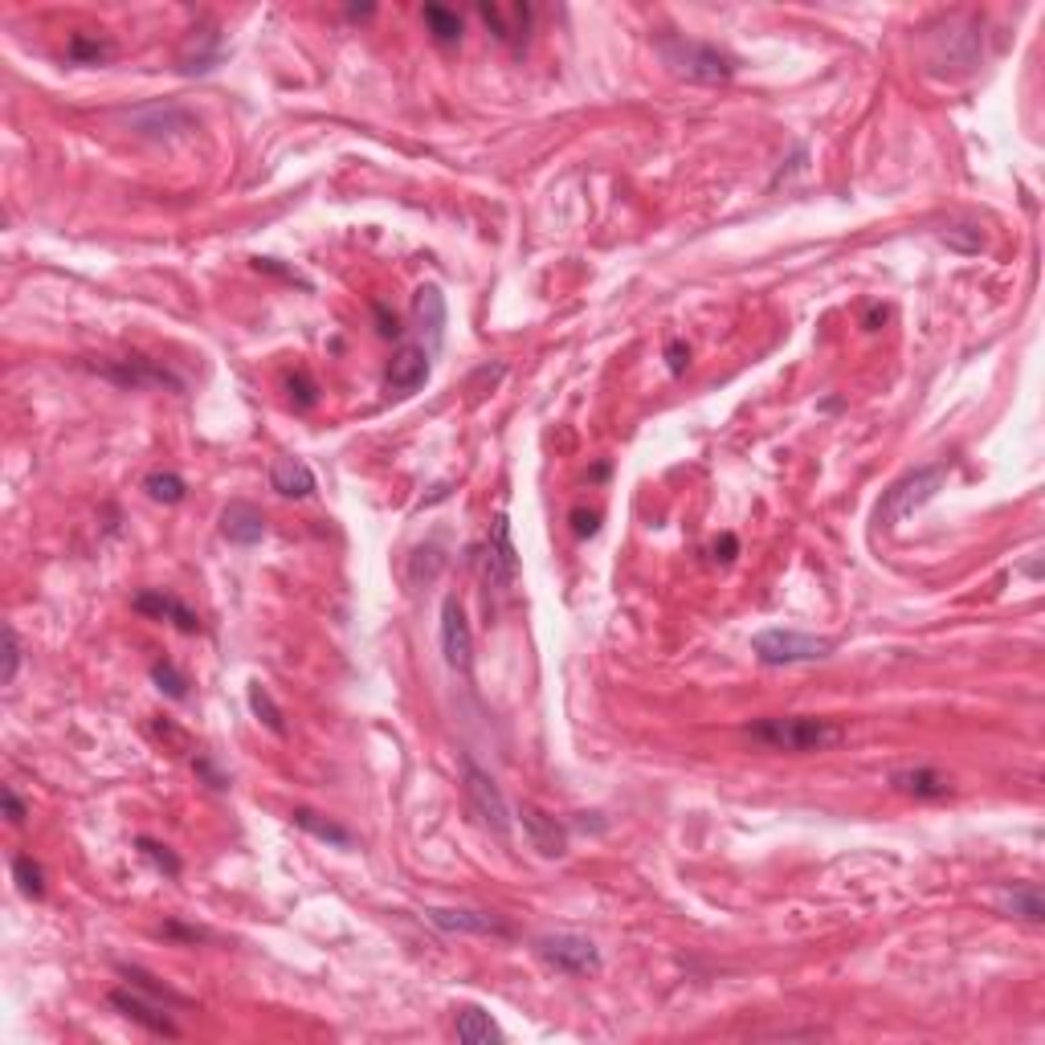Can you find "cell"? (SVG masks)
<instances>
[{
  "label": "cell",
  "mask_w": 1045,
  "mask_h": 1045,
  "mask_svg": "<svg viewBox=\"0 0 1045 1045\" xmlns=\"http://www.w3.org/2000/svg\"><path fill=\"white\" fill-rule=\"evenodd\" d=\"M751 743L768 751H789V756H809V751H830L845 739V727L837 719L821 715H768L743 727Z\"/></svg>",
  "instance_id": "1"
},
{
  "label": "cell",
  "mask_w": 1045,
  "mask_h": 1045,
  "mask_svg": "<svg viewBox=\"0 0 1045 1045\" xmlns=\"http://www.w3.org/2000/svg\"><path fill=\"white\" fill-rule=\"evenodd\" d=\"M657 54L666 57V66H674L690 82H727V78H736V70H739L736 54H727V50L710 45V41L683 38V33H662Z\"/></svg>",
  "instance_id": "2"
},
{
  "label": "cell",
  "mask_w": 1045,
  "mask_h": 1045,
  "mask_svg": "<svg viewBox=\"0 0 1045 1045\" xmlns=\"http://www.w3.org/2000/svg\"><path fill=\"white\" fill-rule=\"evenodd\" d=\"M948 474H952L948 462H931V466H919L911 469V474H902L883 495V503H878V522H883V527H898L907 515H915L923 503H931V498L943 490Z\"/></svg>",
  "instance_id": "3"
},
{
  "label": "cell",
  "mask_w": 1045,
  "mask_h": 1045,
  "mask_svg": "<svg viewBox=\"0 0 1045 1045\" xmlns=\"http://www.w3.org/2000/svg\"><path fill=\"white\" fill-rule=\"evenodd\" d=\"M837 650L833 637H817V633L801 630H760L751 637V654L764 666H804V662H821Z\"/></svg>",
  "instance_id": "4"
},
{
  "label": "cell",
  "mask_w": 1045,
  "mask_h": 1045,
  "mask_svg": "<svg viewBox=\"0 0 1045 1045\" xmlns=\"http://www.w3.org/2000/svg\"><path fill=\"white\" fill-rule=\"evenodd\" d=\"M462 792H466L469 813L483 821L495 837H507L510 833V804L503 796V789L495 784V777L486 768L474 764V756H462Z\"/></svg>",
  "instance_id": "5"
},
{
  "label": "cell",
  "mask_w": 1045,
  "mask_h": 1045,
  "mask_svg": "<svg viewBox=\"0 0 1045 1045\" xmlns=\"http://www.w3.org/2000/svg\"><path fill=\"white\" fill-rule=\"evenodd\" d=\"M91 372H98L103 380L119 384V389H172L184 392V380L168 368L163 360H151V356H123V360H103V363H86Z\"/></svg>",
  "instance_id": "6"
},
{
  "label": "cell",
  "mask_w": 1045,
  "mask_h": 1045,
  "mask_svg": "<svg viewBox=\"0 0 1045 1045\" xmlns=\"http://www.w3.org/2000/svg\"><path fill=\"white\" fill-rule=\"evenodd\" d=\"M539 960H548L556 972L563 977H597L601 972V952L597 943L584 936H572V931H556V936H543L536 943Z\"/></svg>",
  "instance_id": "7"
},
{
  "label": "cell",
  "mask_w": 1045,
  "mask_h": 1045,
  "mask_svg": "<svg viewBox=\"0 0 1045 1045\" xmlns=\"http://www.w3.org/2000/svg\"><path fill=\"white\" fill-rule=\"evenodd\" d=\"M442 654L445 666L454 674L474 671V630L466 621V609L457 597H445L442 601Z\"/></svg>",
  "instance_id": "8"
},
{
  "label": "cell",
  "mask_w": 1045,
  "mask_h": 1045,
  "mask_svg": "<svg viewBox=\"0 0 1045 1045\" xmlns=\"http://www.w3.org/2000/svg\"><path fill=\"white\" fill-rule=\"evenodd\" d=\"M110 1005L119 1009L127 1021L144 1025L148 1033H156V1037H180V1025L172 1021L168 1005H163V1001H156V996H148V992H139L135 984H131V989H115V992H110Z\"/></svg>",
  "instance_id": "9"
},
{
  "label": "cell",
  "mask_w": 1045,
  "mask_h": 1045,
  "mask_svg": "<svg viewBox=\"0 0 1045 1045\" xmlns=\"http://www.w3.org/2000/svg\"><path fill=\"white\" fill-rule=\"evenodd\" d=\"M430 360H433V351L425 348L421 339H404L389 363V376H384L392 397H413V392L430 380Z\"/></svg>",
  "instance_id": "10"
},
{
  "label": "cell",
  "mask_w": 1045,
  "mask_h": 1045,
  "mask_svg": "<svg viewBox=\"0 0 1045 1045\" xmlns=\"http://www.w3.org/2000/svg\"><path fill=\"white\" fill-rule=\"evenodd\" d=\"M425 919H430L437 931H450V936H498V939L510 936V923H503L498 915L469 911V907H430Z\"/></svg>",
  "instance_id": "11"
},
{
  "label": "cell",
  "mask_w": 1045,
  "mask_h": 1045,
  "mask_svg": "<svg viewBox=\"0 0 1045 1045\" xmlns=\"http://www.w3.org/2000/svg\"><path fill=\"white\" fill-rule=\"evenodd\" d=\"M515 580H519V551H515V539H510V519L498 515L495 527H490V539H486V584L510 589Z\"/></svg>",
  "instance_id": "12"
},
{
  "label": "cell",
  "mask_w": 1045,
  "mask_h": 1045,
  "mask_svg": "<svg viewBox=\"0 0 1045 1045\" xmlns=\"http://www.w3.org/2000/svg\"><path fill=\"white\" fill-rule=\"evenodd\" d=\"M519 825L539 858H563V854H568V830H563V821L543 813L539 804H519Z\"/></svg>",
  "instance_id": "13"
},
{
  "label": "cell",
  "mask_w": 1045,
  "mask_h": 1045,
  "mask_svg": "<svg viewBox=\"0 0 1045 1045\" xmlns=\"http://www.w3.org/2000/svg\"><path fill=\"white\" fill-rule=\"evenodd\" d=\"M131 609H135V613L151 616V621H172L180 633H201V616L192 613V609H188L180 597H172V592H163V589L139 592V597L131 601Z\"/></svg>",
  "instance_id": "14"
},
{
  "label": "cell",
  "mask_w": 1045,
  "mask_h": 1045,
  "mask_svg": "<svg viewBox=\"0 0 1045 1045\" xmlns=\"http://www.w3.org/2000/svg\"><path fill=\"white\" fill-rule=\"evenodd\" d=\"M478 17L486 21V29L495 33V41L510 45V50H522V41L531 33V4H478Z\"/></svg>",
  "instance_id": "15"
},
{
  "label": "cell",
  "mask_w": 1045,
  "mask_h": 1045,
  "mask_svg": "<svg viewBox=\"0 0 1045 1045\" xmlns=\"http://www.w3.org/2000/svg\"><path fill=\"white\" fill-rule=\"evenodd\" d=\"M886 780H890L895 792L915 796V801H943V796H952V780L936 772V768H895Z\"/></svg>",
  "instance_id": "16"
},
{
  "label": "cell",
  "mask_w": 1045,
  "mask_h": 1045,
  "mask_svg": "<svg viewBox=\"0 0 1045 1045\" xmlns=\"http://www.w3.org/2000/svg\"><path fill=\"white\" fill-rule=\"evenodd\" d=\"M221 536L229 543H238V548H254V543L266 539V515L250 507V503H229L221 510Z\"/></svg>",
  "instance_id": "17"
},
{
  "label": "cell",
  "mask_w": 1045,
  "mask_h": 1045,
  "mask_svg": "<svg viewBox=\"0 0 1045 1045\" xmlns=\"http://www.w3.org/2000/svg\"><path fill=\"white\" fill-rule=\"evenodd\" d=\"M413 315H416V327H421V344L430 351L442 348V336H445V298L437 286H421L413 295Z\"/></svg>",
  "instance_id": "18"
},
{
  "label": "cell",
  "mask_w": 1045,
  "mask_h": 1045,
  "mask_svg": "<svg viewBox=\"0 0 1045 1045\" xmlns=\"http://www.w3.org/2000/svg\"><path fill=\"white\" fill-rule=\"evenodd\" d=\"M270 486H274L282 498H310L315 495V469H310L303 457H274Z\"/></svg>",
  "instance_id": "19"
},
{
  "label": "cell",
  "mask_w": 1045,
  "mask_h": 1045,
  "mask_svg": "<svg viewBox=\"0 0 1045 1045\" xmlns=\"http://www.w3.org/2000/svg\"><path fill=\"white\" fill-rule=\"evenodd\" d=\"M131 119V127L139 135H176V131H188L192 127V115L188 110H180V107H163V103H151V107H139V110H131L127 115Z\"/></svg>",
  "instance_id": "20"
},
{
  "label": "cell",
  "mask_w": 1045,
  "mask_h": 1045,
  "mask_svg": "<svg viewBox=\"0 0 1045 1045\" xmlns=\"http://www.w3.org/2000/svg\"><path fill=\"white\" fill-rule=\"evenodd\" d=\"M454 1033H457V1042H466V1045H498V1042H503V1030L495 1025V1017H490L486 1009H478V1005H462V1009H457Z\"/></svg>",
  "instance_id": "21"
},
{
  "label": "cell",
  "mask_w": 1045,
  "mask_h": 1045,
  "mask_svg": "<svg viewBox=\"0 0 1045 1045\" xmlns=\"http://www.w3.org/2000/svg\"><path fill=\"white\" fill-rule=\"evenodd\" d=\"M291 821H295L303 833H310V837H319V842H327V845H339V849L356 845V837H351L348 825H339V821L323 817V813H315V809H303V804H298L295 813H291Z\"/></svg>",
  "instance_id": "22"
},
{
  "label": "cell",
  "mask_w": 1045,
  "mask_h": 1045,
  "mask_svg": "<svg viewBox=\"0 0 1045 1045\" xmlns=\"http://www.w3.org/2000/svg\"><path fill=\"white\" fill-rule=\"evenodd\" d=\"M1001 911H1005V915H1017V919H1025V923H1042V919H1045L1042 890H1037L1033 883L1009 886L1005 895H1001Z\"/></svg>",
  "instance_id": "23"
},
{
  "label": "cell",
  "mask_w": 1045,
  "mask_h": 1045,
  "mask_svg": "<svg viewBox=\"0 0 1045 1045\" xmlns=\"http://www.w3.org/2000/svg\"><path fill=\"white\" fill-rule=\"evenodd\" d=\"M421 21H425V29L433 33L437 45H454V41H462V13H457V9L425 4V9H421Z\"/></svg>",
  "instance_id": "24"
},
{
  "label": "cell",
  "mask_w": 1045,
  "mask_h": 1045,
  "mask_svg": "<svg viewBox=\"0 0 1045 1045\" xmlns=\"http://www.w3.org/2000/svg\"><path fill=\"white\" fill-rule=\"evenodd\" d=\"M13 878H17V886H21V895L25 898H45V870H41V862L33 858V854H17Z\"/></svg>",
  "instance_id": "25"
},
{
  "label": "cell",
  "mask_w": 1045,
  "mask_h": 1045,
  "mask_svg": "<svg viewBox=\"0 0 1045 1045\" xmlns=\"http://www.w3.org/2000/svg\"><path fill=\"white\" fill-rule=\"evenodd\" d=\"M119 972L127 977V984H135L139 992H148V996H156V1001H163V1005H184V996H180V992H172L168 984H160V980L151 977V972H144V968L123 964Z\"/></svg>",
  "instance_id": "26"
},
{
  "label": "cell",
  "mask_w": 1045,
  "mask_h": 1045,
  "mask_svg": "<svg viewBox=\"0 0 1045 1045\" xmlns=\"http://www.w3.org/2000/svg\"><path fill=\"white\" fill-rule=\"evenodd\" d=\"M250 710H254L257 719L274 731V736H286V724H282V707L274 703V695H270L262 683H250Z\"/></svg>",
  "instance_id": "27"
},
{
  "label": "cell",
  "mask_w": 1045,
  "mask_h": 1045,
  "mask_svg": "<svg viewBox=\"0 0 1045 1045\" xmlns=\"http://www.w3.org/2000/svg\"><path fill=\"white\" fill-rule=\"evenodd\" d=\"M70 62H78V66H98V62H107L110 57V41L103 38H86V33H74L66 45Z\"/></svg>",
  "instance_id": "28"
},
{
  "label": "cell",
  "mask_w": 1045,
  "mask_h": 1045,
  "mask_svg": "<svg viewBox=\"0 0 1045 1045\" xmlns=\"http://www.w3.org/2000/svg\"><path fill=\"white\" fill-rule=\"evenodd\" d=\"M144 490H148L156 503H180V498L188 495L184 478L172 474V469H156V474H148V478H144Z\"/></svg>",
  "instance_id": "29"
},
{
  "label": "cell",
  "mask_w": 1045,
  "mask_h": 1045,
  "mask_svg": "<svg viewBox=\"0 0 1045 1045\" xmlns=\"http://www.w3.org/2000/svg\"><path fill=\"white\" fill-rule=\"evenodd\" d=\"M442 563H445V556L437 543H421V548L413 551V560H409V580H413V584H421V580L430 584V580L442 572Z\"/></svg>",
  "instance_id": "30"
},
{
  "label": "cell",
  "mask_w": 1045,
  "mask_h": 1045,
  "mask_svg": "<svg viewBox=\"0 0 1045 1045\" xmlns=\"http://www.w3.org/2000/svg\"><path fill=\"white\" fill-rule=\"evenodd\" d=\"M151 678H156V686H160L168 698H176V703H180V698H188V678L176 671V662H168V657L151 666Z\"/></svg>",
  "instance_id": "31"
},
{
  "label": "cell",
  "mask_w": 1045,
  "mask_h": 1045,
  "mask_svg": "<svg viewBox=\"0 0 1045 1045\" xmlns=\"http://www.w3.org/2000/svg\"><path fill=\"white\" fill-rule=\"evenodd\" d=\"M139 854H144V858H148L156 870L168 874V878H176V874H180V858H176L168 845L151 842V837H139Z\"/></svg>",
  "instance_id": "32"
},
{
  "label": "cell",
  "mask_w": 1045,
  "mask_h": 1045,
  "mask_svg": "<svg viewBox=\"0 0 1045 1045\" xmlns=\"http://www.w3.org/2000/svg\"><path fill=\"white\" fill-rule=\"evenodd\" d=\"M943 245H952V250H960V254H980L984 238H980L977 225H956L943 233Z\"/></svg>",
  "instance_id": "33"
},
{
  "label": "cell",
  "mask_w": 1045,
  "mask_h": 1045,
  "mask_svg": "<svg viewBox=\"0 0 1045 1045\" xmlns=\"http://www.w3.org/2000/svg\"><path fill=\"white\" fill-rule=\"evenodd\" d=\"M17 671H21V637L13 625H4V686L17 683Z\"/></svg>",
  "instance_id": "34"
},
{
  "label": "cell",
  "mask_w": 1045,
  "mask_h": 1045,
  "mask_svg": "<svg viewBox=\"0 0 1045 1045\" xmlns=\"http://www.w3.org/2000/svg\"><path fill=\"white\" fill-rule=\"evenodd\" d=\"M291 401H295V409H310V404L319 401V392H315V380H310L307 372H298L295 380H291Z\"/></svg>",
  "instance_id": "35"
},
{
  "label": "cell",
  "mask_w": 1045,
  "mask_h": 1045,
  "mask_svg": "<svg viewBox=\"0 0 1045 1045\" xmlns=\"http://www.w3.org/2000/svg\"><path fill=\"white\" fill-rule=\"evenodd\" d=\"M0 801H4V817L13 821V825H21V821H25V801L17 796L13 784H4V789H0Z\"/></svg>",
  "instance_id": "36"
},
{
  "label": "cell",
  "mask_w": 1045,
  "mask_h": 1045,
  "mask_svg": "<svg viewBox=\"0 0 1045 1045\" xmlns=\"http://www.w3.org/2000/svg\"><path fill=\"white\" fill-rule=\"evenodd\" d=\"M666 360H671V372H674V376H683V372H686V363H690V348H686L683 339H671V344H666Z\"/></svg>",
  "instance_id": "37"
},
{
  "label": "cell",
  "mask_w": 1045,
  "mask_h": 1045,
  "mask_svg": "<svg viewBox=\"0 0 1045 1045\" xmlns=\"http://www.w3.org/2000/svg\"><path fill=\"white\" fill-rule=\"evenodd\" d=\"M376 323H380L376 331H380V336H384V339H401V336H404L401 319H397V315H389V310L380 307V303H376Z\"/></svg>",
  "instance_id": "38"
},
{
  "label": "cell",
  "mask_w": 1045,
  "mask_h": 1045,
  "mask_svg": "<svg viewBox=\"0 0 1045 1045\" xmlns=\"http://www.w3.org/2000/svg\"><path fill=\"white\" fill-rule=\"evenodd\" d=\"M597 519H601L597 510H577V515H572V531H577V536H597Z\"/></svg>",
  "instance_id": "39"
},
{
  "label": "cell",
  "mask_w": 1045,
  "mask_h": 1045,
  "mask_svg": "<svg viewBox=\"0 0 1045 1045\" xmlns=\"http://www.w3.org/2000/svg\"><path fill=\"white\" fill-rule=\"evenodd\" d=\"M163 931H168V936H180V939H192V943H197V939H213L204 927H184V923H163Z\"/></svg>",
  "instance_id": "40"
},
{
  "label": "cell",
  "mask_w": 1045,
  "mask_h": 1045,
  "mask_svg": "<svg viewBox=\"0 0 1045 1045\" xmlns=\"http://www.w3.org/2000/svg\"><path fill=\"white\" fill-rule=\"evenodd\" d=\"M197 768H201V777L209 780V784H213V789H229V780L221 777V772H217V768L209 764V760H201V756H197Z\"/></svg>",
  "instance_id": "41"
}]
</instances>
